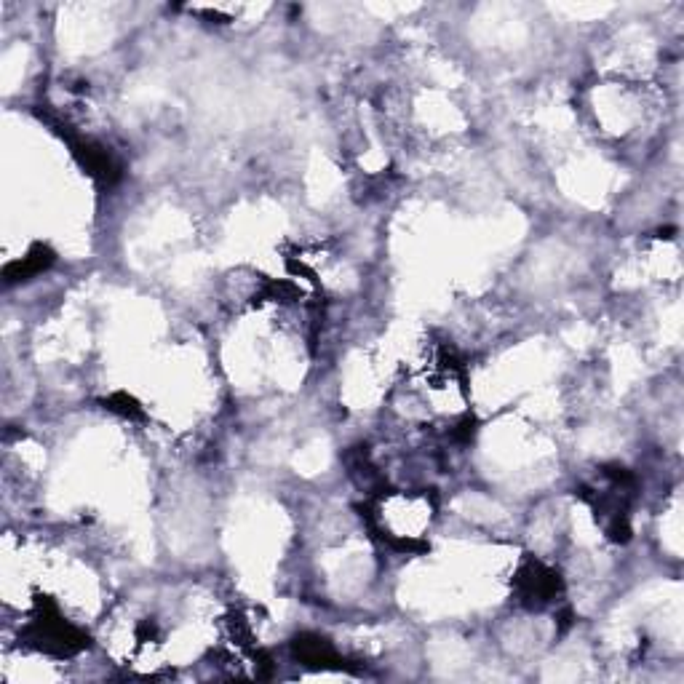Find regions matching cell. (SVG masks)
<instances>
[{"mask_svg": "<svg viewBox=\"0 0 684 684\" xmlns=\"http://www.w3.org/2000/svg\"><path fill=\"white\" fill-rule=\"evenodd\" d=\"M54 262V254L49 252V246H33V252L27 254V257H22L19 262H14V265H9L6 268V281H25V278L35 276V273H41V270H46Z\"/></svg>", "mask_w": 684, "mask_h": 684, "instance_id": "cell-2", "label": "cell"}, {"mask_svg": "<svg viewBox=\"0 0 684 684\" xmlns=\"http://www.w3.org/2000/svg\"><path fill=\"white\" fill-rule=\"evenodd\" d=\"M516 586H519L522 602L530 604V607H543V604L562 594V580H559V575L540 562L524 564L522 570H519V578H516Z\"/></svg>", "mask_w": 684, "mask_h": 684, "instance_id": "cell-1", "label": "cell"}]
</instances>
